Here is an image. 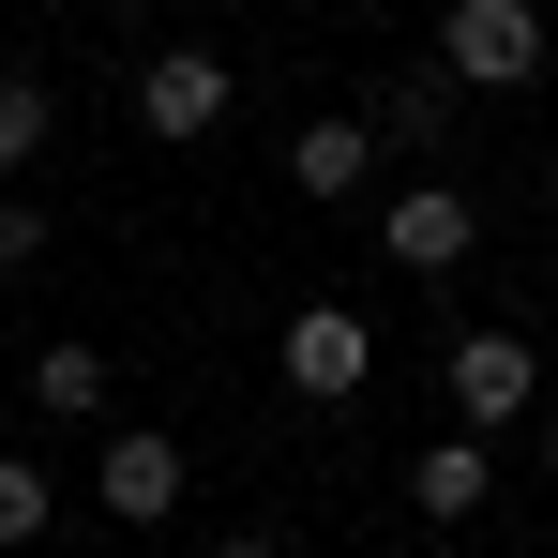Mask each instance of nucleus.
Segmentation results:
<instances>
[{
  "label": "nucleus",
  "mask_w": 558,
  "mask_h": 558,
  "mask_svg": "<svg viewBox=\"0 0 558 558\" xmlns=\"http://www.w3.org/2000/svg\"><path fill=\"white\" fill-rule=\"evenodd\" d=\"M31 257H46V211H31V196H0V272H31Z\"/></svg>",
  "instance_id": "13"
},
{
  "label": "nucleus",
  "mask_w": 558,
  "mask_h": 558,
  "mask_svg": "<svg viewBox=\"0 0 558 558\" xmlns=\"http://www.w3.org/2000/svg\"><path fill=\"white\" fill-rule=\"evenodd\" d=\"M363 136L377 151H438V136H453V76H392V92L363 106Z\"/></svg>",
  "instance_id": "8"
},
{
  "label": "nucleus",
  "mask_w": 558,
  "mask_h": 558,
  "mask_svg": "<svg viewBox=\"0 0 558 558\" xmlns=\"http://www.w3.org/2000/svg\"><path fill=\"white\" fill-rule=\"evenodd\" d=\"M544 468H558V423H544Z\"/></svg>",
  "instance_id": "15"
},
{
  "label": "nucleus",
  "mask_w": 558,
  "mask_h": 558,
  "mask_svg": "<svg viewBox=\"0 0 558 558\" xmlns=\"http://www.w3.org/2000/svg\"><path fill=\"white\" fill-rule=\"evenodd\" d=\"M272 377L302 392V408H348V392L377 377V332L348 317V302H302V317H287V348H272Z\"/></svg>",
  "instance_id": "3"
},
{
  "label": "nucleus",
  "mask_w": 558,
  "mask_h": 558,
  "mask_svg": "<svg viewBox=\"0 0 558 558\" xmlns=\"http://www.w3.org/2000/svg\"><path fill=\"white\" fill-rule=\"evenodd\" d=\"M544 211H558V167H544Z\"/></svg>",
  "instance_id": "16"
},
{
  "label": "nucleus",
  "mask_w": 558,
  "mask_h": 558,
  "mask_svg": "<svg viewBox=\"0 0 558 558\" xmlns=\"http://www.w3.org/2000/svg\"><path fill=\"white\" fill-rule=\"evenodd\" d=\"M136 121H151V136H211V121H227V61H211V46H151V61H136Z\"/></svg>",
  "instance_id": "5"
},
{
  "label": "nucleus",
  "mask_w": 558,
  "mask_h": 558,
  "mask_svg": "<svg viewBox=\"0 0 558 558\" xmlns=\"http://www.w3.org/2000/svg\"><path fill=\"white\" fill-rule=\"evenodd\" d=\"M529 392H544V363H529V332H453V438H513L529 423Z\"/></svg>",
  "instance_id": "2"
},
{
  "label": "nucleus",
  "mask_w": 558,
  "mask_h": 558,
  "mask_svg": "<svg viewBox=\"0 0 558 558\" xmlns=\"http://www.w3.org/2000/svg\"><path fill=\"white\" fill-rule=\"evenodd\" d=\"M363 167H377L363 121H302V151H287V182H302V196H363Z\"/></svg>",
  "instance_id": "9"
},
{
  "label": "nucleus",
  "mask_w": 558,
  "mask_h": 558,
  "mask_svg": "<svg viewBox=\"0 0 558 558\" xmlns=\"http://www.w3.org/2000/svg\"><path fill=\"white\" fill-rule=\"evenodd\" d=\"M31 408L92 423V408H106V348H46V363H31Z\"/></svg>",
  "instance_id": "10"
},
{
  "label": "nucleus",
  "mask_w": 558,
  "mask_h": 558,
  "mask_svg": "<svg viewBox=\"0 0 558 558\" xmlns=\"http://www.w3.org/2000/svg\"><path fill=\"white\" fill-rule=\"evenodd\" d=\"M468 242H483V227H468L453 182H408V196H392V272H468Z\"/></svg>",
  "instance_id": "6"
},
{
  "label": "nucleus",
  "mask_w": 558,
  "mask_h": 558,
  "mask_svg": "<svg viewBox=\"0 0 558 558\" xmlns=\"http://www.w3.org/2000/svg\"><path fill=\"white\" fill-rule=\"evenodd\" d=\"M46 121H61L46 76H0V167H31V151H46Z\"/></svg>",
  "instance_id": "12"
},
{
  "label": "nucleus",
  "mask_w": 558,
  "mask_h": 558,
  "mask_svg": "<svg viewBox=\"0 0 558 558\" xmlns=\"http://www.w3.org/2000/svg\"><path fill=\"white\" fill-rule=\"evenodd\" d=\"M438 76H453V92H529V76H544V15H529V0H453V15H438Z\"/></svg>",
  "instance_id": "1"
},
{
  "label": "nucleus",
  "mask_w": 558,
  "mask_h": 558,
  "mask_svg": "<svg viewBox=\"0 0 558 558\" xmlns=\"http://www.w3.org/2000/svg\"><path fill=\"white\" fill-rule=\"evenodd\" d=\"M211 558H287V544H211Z\"/></svg>",
  "instance_id": "14"
},
{
  "label": "nucleus",
  "mask_w": 558,
  "mask_h": 558,
  "mask_svg": "<svg viewBox=\"0 0 558 558\" xmlns=\"http://www.w3.org/2000/svg\"><path fill=\"white\" fill-rule=\"evenodd\" d=\"M483 498H498V453H483V438H438V453L408 468V513H423V529H468Z\"/></svg>",
  "instance_id": "7"
},
{
  "label": "nucleus",
  "mask_w": 558,
  "mask_h": 558,
  "mask_svg": "<svg viewBox=\"0 0 558 558\" xmlns=\"http://www.w3.org/2000/svg\"><path fill=\"white\" fill-rule=\"evenodd\" d=\"M92 498L121 513V529H167V513H182V438H151V423H121V438L92 453Z\"/></svg>",
  "instance_id": "4"
},
{
  "label": "nucleus",
  "mask_w": 558,
  "mask_h": 558,
  "mask_svg": "<svg viewBox=\"0 0 558 558\" xmlns=\"http://www.w3.org/2000/svg\"><path fill=\"white\" fill-rule=\"evenodd\" d=\"M46 513H61V483H46L31 453H0V558H15V544H46Z\"/></svg>",
  "instance_id": "11"
}]
</instances>
